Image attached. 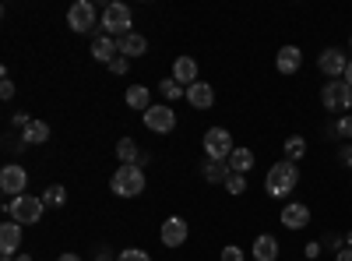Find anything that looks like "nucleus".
<instances>
[{"instance_id":"aec40b11","label":"nucleus","mask_w":352,"mask_h":261,"mask_svg":"<svg viewBox=\"0 0 352 261\" xmlns=\"http://www.w3.org/2000/svg\"><path fill=\"white\" fill-rule=\"evenodd\" d=\"M250 166H254V152L250 149H232V156H229V173H250Z\"/></svg>"},{"instance_id":"f704fd0d","label":"nucleus","mask_w":352,"mask_h":261,"mask_svg":"<svg viewBox=\"0 0 352 261\" xmlns=\"http://www.w3.org/2000/svg\"><path fill=\"white\" fill-rule=\"evenodd\" d=\"M338 159H342L345 166H352V145H349V141L342 145V152H338Z\"/></svg>"},{"instance_id":"2eb2a0df","label":"nucleus","mask_w":352,"mask_h":261,"mask_svg":"<svg viewBox=\"0 0 352 261\" xmlns=\"http://www.w3.org/2000/svg\"><path fill=\"white\" fill-rule=\"evenodd\" d=\"M187 103H190L194 109H212V103H215L212 85H208V81H194L190 89H187Z\"/></svg>"},{"instance_id":"37998d69","label":"nucleus","mask_w":352,"mask_h":261,"mask_svg":"<svg viewBox=\"0 0 352 261\" xmlns=\"http://www.w3.org/2000/svg\"><path fill=\"white\" fill-rule=\"evenodd\" d=\"M349 46H352V39H349Z\"/></svg>"},{"instance_id":"423d86ee","label":"nucleus","mask_w":352,"mask_h":261,"mask_svg":"<svg viewBox=\"0 0 352 261\" xmlns=\"http://www.w3.org/2000/svg\"><path fill=\"white\" fill-rule=\"evenodd\" d=\"M320 103H324V109H331V113H342V109H349V106H352V89L345 85V78H335V81H328L324 89H320Z\"/></svg>"},{"instance_id":"39448f33","label":"nucleus","mask_w":352,"mask_h":261,"mask_svg":"<svg viewBox=\"0 0 352 261\" xmlns=\"http://www.w3.org/2000/svg\"><path fill=\"white\" fill-rule=\"evenodd\" d=\"M232 149H236V145H232V134L226 127H208L204 131V152H208L212 163H229Z\"/></svg>"},{"instance_id":"6e6552de","label":"nucleus","mask_w":352,"mask_h":261,"mask_svg":"<svg viewBox=\"0 0 352 261\" xmlns=\"http://www.w3.org/2000/svg\"><path fill=\"white\" fill-rule=\"evenodd\" d=\"M28 187V173L21 169V166H4V169H0V191H4V194H11V198H21V194H28L25 191Z\"/></svg>"},{"instance_id":"e433bc0d","label":"nucleus","mask_w":352,"mask_h":261,"mask_svg":"<svg viewBox=\"0 0 352 261\" xmlns=\"http://www.w3.org/2000/svg\"><path fill=\"white\" fill-rule=\"evenodd\" d=\"M342 78H345V85L352 89V56H349V67H345V74H342Z\"/></svg>"},{"instance_id":"f3484780","label":"nucleus","mask_w":352,"mask_h":261,"mask_svg":"<svg viewBox=\"0 0 352 261\" xmlns=\"http://www.w3.org/2000/svg\"><path fill=\"white\" fill-rule=\"evenodd\" d=\"M116 53H120V43H116L113 36H96V39H92V56H96V61L109 64Z\"/></svg>"},{"instance_id":"a211bd4d","label":"nucleus","mask_w":352,"mask_h":261,"mask_svg":"<svg viewBox=\"0 0 352 261\" xmlns=\"http://www.w3.org/2000/svg\"><path fill=\"white\" fill-rule=\"evenodd\" d=\"M257 261H275L278 258V240L275 237H268V233H261L257 240H254V251H250Z\"/></svg>"},{"instance_id":"58836bf2","label":"nucleus","mask_w":352,"mask_h":261,"mask_svg":"<svg viewBox=\"0 0 352 261\" xmlns=\"http://www.w3.org/2000/svg\"><path fill=\"white\" fill-rule=\"evenodd\" d=\"M335 261H352V247H345V251H338V258Z\"/></svg>"},{"instance_id":"0eeeda50","label":"nucleus","mask_w":352,"mask_h":261,"mask_svg":"<svg viewBox=\"0 0 352 261\" xmlns=\"http://www.w3.org/2000/svg\"><path fill=\"white\" fill-rule=\"evenodd\" d=\"M67 25L74 28L78 36L92 32V28H96V4H92V0H78V4H71V11H67Z\"/></svg>"},{"instance_id":"473e14b6","label":"nucleus","mask_w":352,"mask_h":261,"mask_svg":"<svg viewBox=\"0 0 352 261\" xmlns=\"http://www.w3.org/2000/svg\"><path fill=\"white\" fill-rule=\"evenodd\" d=\"M0 96H4V99H14V81H11V78L0 81Z\"/></svg>"},{"instance_id":"1a4fd4ad","label":"nucleus","mask_w":352,"mask_h":261,"mask_svg":"<svg viewBox=\"0 0 352 261\" xmlns=\"http://www.w3.org/2000/svg\"><path fill=\"white\" fill-rule=\"evenodd\" d=\"M317 67H320V74H324L328 81H335V78H342V74H345L349 56H345L342 50H324V53L317 56Z\"/></svg>"},{"instance_id":"7c9ffc66","label":"nucleus","mask_w":352,"mask_h":261,"mask_svg":"<svg viewBox=\"0 0 352 261\" xmlns=\"http://www.w3.org/2000/svg\"><path fill=\"white\" fill-rule=\"evenodd\" d=\"M127 67H131L127 56H113V61H109V71H113V74H127Z\"/></svg>"},{"instance_id":"ddd939ff","label":"nucleus","mask_w":352,"mask_h":261,"mask_svg":"<svg viewBox=\"0 0 352 261\" xmlns=\"http://www.w3.org/2000/svg\"><path fill=\"white\" fill-rule=\"evenodd\" d=\"M310 222V209L303 205V201H289V205L282 209V226L285 229H303Z\"/></svg>"},{"instance_id":"393cba45","label":"nucleus","mask_w":352,"mask_h":261,"mask_svg":"<svg viewBox=\"0 0 352 261\" xmlns=\"http://www.w3.org/2000/svg\"><path fill=\"white\" fill-rule=\"evenodd\" d=\"M116 156L124 159V166H138V159H141L138 156V141L134 138H124L120 145H116Z\"/></svg>"},{"instance_id":"4c0bfd02","label":"nucleus","mask_w":352,"mask_h":261,"mask_svg":"<svg viewBox=\"0 0 352 261\" xmlns=\"http://www.w3.org/2000/svg\"><path fill=\"white\" fill-rule=\"evenodd\" d=\"M96 258H99V261H109V258H113V251H109V247H99V254H96Z\"/></svg>"},{"instance_id":"dca6fc26","label":"nucleus","mask_w":352,"mask_h":261,"mask_svg":"<svg viewBox=\"0 0 352 261\" xmlns=\"http://www.w3.org/2000/svg\"><path fill=\"white\" fill-rule=\"evenodd\" d=\"M173 81L187 85V89L197 81V61H194V56H176V64H173Z\"/></svg>"},{"instance_id":"9b49d317","label":"nucleus","mask_w":352,"mask_h":261,"mask_svg":"<svg viewBox=\"0 0 352 261\" xmlns=\"http://www.w3.org/2000/svg\"><path fill=\"white\" fill-rule=\"evenodd\" d=\"M187 233H190V226H187L180 216L166 219V222H162V229H159V237H162V244H166V247H180V244L187 240Z\"/></svg>"},{"instance_id":"72a5a7b5","label":"nucleus","mask_w":352,"mask_h":261,"mask_svg":"<svg viewBox=\"0 0 352 261\" xmlns=\"http://www.w3.org/2000/svg\"><path fill=\"white\" fill-rule=\"evenodd\" d=\"M324 244H328L331 251H345V237H335V233H331V237H324Z\"/></svg>"},{"instance_id":"412c9836","label":"nucleus","mask_w":352,"mask_h":261,"mask_svg":"<svg viewBox=\"0 0 352 261\" xmlns=\"http://www.w3.org/2000/svg\"><path fill=\"white\" fill-rule=\"evenodd\" d=\"M21 141H25V145H43V141H50V124L32 121V124L21 131Z\"/></svg>"},{"instance_id":"4468645a","label":"nucleus","mask_w":352,"mask_h":261,"mask_svg":"<svg viewBox=\"0 0 352 261\" xmlns=\"http://www.w3.org/2000/svg\"><path fill=\"white\" fill-rule=\"evenodd\" d=\"M300 64H303V53H300L296 46H282V50L275 53V67H278V74H296Z\"/></svg>"},{"instance_id":"c9c22d12","label":"nucleus","mask_w":352,"mask_h":261,"mask_svg":"<svg viewBox=\"0 0 352 261\" xmlns=\"http://www.w3.org/2000/svg\"><path fill=\"white\" fill-rule=\"evenodd\" d=\"M317 254H320V244H317V240H314V244H310V247H307V261H314V258H317Z\"/></svg>"},{"instance_id":"c756f323","label":"nucleus","mask_w":352,"mask_h":261,"mask_svg":"<svg viewBox=\"0 0 352 261\" xmlns=\"http://www.w3.org/2000/svg\"><path fill=\"white\" fill-rule=\"evenodd\" d=\"M116 261H152V258H148V251H141V247H127V251L116 254Z\"/></svg>"},{"instance_id":"cd10ccee","label":"nucleus","mask_w":352,"mask_h":261,"mask_svg":"<svg viewBox=\"0 0 352 261\" xmlns=\"http://www.w3.org/2000/svg\"><path fill=\"white\" fill-rule=\"evenodd\" d=\"M331 134H335V138H342V141H349V138H352V113H345V117L331 127Z\"/></svg>"},{"instance_id":"a19ab883","label":"nucleus","mask_w":352,"mask_h":261,"mask_svg":"<svg viewBox=\"0 0 352 261\" xmlns=\"http://www.w3.org/2000/svg\"><path fill=\"white\" fill-rule=\"evenodd\" d=\"M14 261H32V258H28V254H14Z\"/></svg>"},{"instance_id":"4be33fe9","label":"nucleus","mask_w":352,"mask_h":261,"mask_svg":"<svg viewBox=\"0 0 352 261\" xmlns=\"http://www.w3.org/2000/svg\"><path fill=\"white\" fill-rule=\"evenodd\" d=\"M127 106L131 109H148L152 106V92L144 89V85H131L127 89Z\"/></svg>"},{"instance_id":"9d476101","label":"nucleus","mask_w":352,"mask_h":261,"mask_svg":"<svg viewBox=\"0 0 352 261\" xmlns=\"http://www.w3.org/2000/svg\"><path fill=\"white\" fill-rule=\"evenodd\" d=\"M144 124H148V131H155V134H169L176 127V113L169 106H148L144 109Z\"/></svg>"},{"instance_id":"a878e982","label":"nucleus","mask_w":352,"mask_h":261,"mask_svg":"<svg viewBox=\"0 0 352 261\" xmlns=\"http://www.w3.org/2000/svg\"><path fill=\"white\" fill-rule=\"evenodd\" d=\"M43 201H46L50 209H60L64 201H67V187H64V184H53V187H46V191H43Z\"/></svg>"},{"instance_id":"2f4dec72","label":"nucleus","mask_w":352,"mask_h":261,"mask_svg":"<svg viewBox=\"0 0 352 261\" xmlns=\"http://www.w3.org/2000/svg\"><path fill=\"white\" fill-rule=\"evenodd\" d=\"M222 261H243V251H240L236 244H229V247L222 251Z\"/></svg>"},{"instance_id":"c85d7f7f","label":"nucleus","mask_w":352,"mask_h":261,"mask_svg":"<svg viewBox=\"0 0 352 261\" xmlns=\"http://www.w3.org/2000/svg\"><path fill=\"white\" fill-rule=\"evenodd\" d=\"M226 191H229V194H243V191H247V177H243V173H229Z\"/></svg>"},{"instance_id":"20e7f679","label":"nucleus","mask_w":352,"mask_h":261,"mask_svg":"<svg viewBox=\"0 0 352 261\" xmlns=\"http://www.w3.org/2000/svg\"><path fill=\"white\" fill-rule=\"evenodd\" d=\"M43 209H46V201L43 198H32V194H21V198H11L8 201V216L18 222V226H32L43 219Z\"/></svg>"},{"instance_id":"bb28decb","label":"nucleus","mask_w":352,"mask_h":261,"mask_svg":"<svg viewBox=\"0 0 352 261\" xmlns=\"http://www.w3.org/2000/svg\"><path fill=\"white\" fill-rule=\"evenodd\" d=\"M162 96H166V99H187V89H184L180 81L169 78V81H162Z\"/></svg>"},{"instance_id":"ea45409f","label":"nucleus","mask_w":352,"mask_h":261,"mask_svg":"<svg viewBox=\"0 0 352 261\" xmlns=\"http://www.w3.org/2000/svg\"><path fill=\"white\" fill-rule=\"evenodd\" d=\"M56 261H81V258H78V254H60Z\"/></svg>"},{"instance_id":"f257e3e1","label":"nucleus","mask_w":352,"mask_h":261,"mask_svg":"<svg viewBox=\"0 0 352 261\" xmlns=\"http://www.w3.org/2000/svg\"><path fill=\"white\" fill-rule=\"evenodd\" d=\"M296 187H300V169H296V163H289V159L275 163L268 169V177H264V191H268V198H289Z\"/></svg>"},{"instance_id":"f8f14e48","label":"nucleus","mask_w":352,"mask_h":261,"mask_svg":"<svg viewBox=\"0 0 352 261\" xmlns=\"http://www.w3.org/2000/svg\"><path fill=\"white\" fill-rule=\"evenodd\" d=\"M18 247H21V226L11 219L0 226V258H14Z\"/></svg>"},{"instance_id":"7ed1b4c3","label":"nucleus","mask_w":352,"mask_h":261,"mask_svg":"<svg viewBox=\"0 0 352 261\" xmlns=\"http://www.w3.org/2000/svg\"><path fill=\"white\" fill-rule=\"evenodd\" d=\"M131 25H134V14L131 8L124 4V0H113V4H106L102 11V28H106V36H131Z\"/></svg>"},{"instance_id":"f03ea898","label":"nucleus","mask_w":352,"mask_h":261,"mask_svg":"<svg viewBox=\"0 0 352 261\" xmlns=\"http://www.w3.org/2000/svg\"><path fill=\"white\" fill-rule=\"evenodd\" d=\"M109 191L116 198H138L144 191V169L141 166H120L109 177Z\"/></svg>"},{"instance_id":"5701e85b","label":"nucleus","mask_w":352,"mask_h":261,"mask_svg":"<svg viewBox=\"0 0 352 261\" xmlns=\"http://www.w3.org/2000/svg\"><path fill=\"white\" fill-rule=\"evenodd\" d=\"M204 180L208 184H226L229 180V163H204Z\"/></svg>"},{"instance_id":"b1692460","label":"nucleus","mask_w":352,"mask_h":261,"mask_svg":"<svg viewBox=\"0 0 352 261\" xmlns=\"http://www.w3.org/2000/svg\"><path fill=\"white\" fill-rule=\"evenodd\" d=\"M303 156H307V141H303L300 134L285 138V159H289V163H300Z\"/></svg>"},{"instance_id":"79ce46f5","label":"nucleus","mask_w":352,"mask_h":261,"mask_svg":"<svg viewBox=\"0 0 352 261\" xmlns=\"http://www.w3.org/2000/svg\"><path fill=\"white\" fill-rule=\"evenodd\" d=\"M345 247H352V233H345Z\"/></svg>"},{"instance_id":"6ab92c4d","label":"nucleus","mask_w":352,"mask_h":261,"mask_svg":"<svg viewBox=\"0 0 352 261\" xmlns=\"http://www.w3.org/2000/svg\"><path fill=\"white\" fill-rule=\"evenodd\" d=\"M120 43V56H144V50H148V39L144 36H138V32H131V36H124V39H116Z\"/></svg>"}]
</instances>
